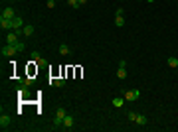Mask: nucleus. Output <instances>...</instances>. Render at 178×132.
Returning a JSON list of instances; mask_svg holds the SVG:
<instances>
[{"label":"nucleus","instance_id":"obj_1","mask_svg":"<svg viewBox=\"0 0 178 132\" xmlns=\"http://www.w3.org/2000/svg\"><path fill=\"white\" fill-rule=\"evenodd\" d=\"M66 114H67V112H66V109H63V107H59V109L56 110V116H54V126H56V128H61Z\"/></svg>","mask_w":178,"mask_h":132},{"label":"nucleus","instance_id":"obj_2","mask_svg":"<svg viewBox=\"0 0 178 132\" xmlns=\"http://www.w3.org/2000/svg\"><path fill=\"white\" fill-rule=\"evenodd\" d=\"M16 53H18L16 44H6L2 47V57H12V55H16Z\"/></svg>","mask_w":178,"mask_h":132},{"label":"nucleus","instance_id":"obj_3","mask_svg":"<svg viewBox=\"0 0 178 132\" xmlns=\"http://www.w3.org/2000/svg\"><path fill=\"white\" fill-rule=\"evenodd\" d=\"M123 95H125V101L135 103V101H139V97H141V91H139V89H133V91H125Z\"/></svg>","mask_w":178,"mask_h":132},{"label":"nucleus","instance_id":"obj_4","mask_svg":"<svg viewBox=\"0 0 178 132\" xmlns=\"http://www.w3.org/2000/svg\"><path fill=\"white\" fill-rule=\"evenodd\" d=\"M73 124H75V118H73L71 114H66V118H63V124H61V128H63V130H71V128H73Z\"/></svg>","mask_w":178,"mask_h":132},{"label":"nucleus","instance_id":"obj_5","mask_svg":"<svg viewBox=\"0 0 178 132\" xmlns=\"http://www.w3.org/2000/svg\"><path fill=\"white\" fill-rule=\"evenodd\" d=\"M2 18H8V20H12V18H16V10H14L12 6H6V8L2 10Z\"/></svg>","mask_w":178,"mask_h":132},{"label":"nucleus","instance_id":"obj_6","mask_svg":"<svg viewBox=\"0 0 178 132\" xmlns=\"http://www.w3.org/2000/svg\"><path fill=\"white\" fill-rule=\"evenodd\" d=\"M22 28H24L22 16H16V18H12V30H22Z\"/></svg>","mask_w":178,"mask_h":132},{"label":"nucleus","instance_id":"obj_7","mask_svg":"<svg viewBox=\"0 0 178 132\" xmlns=\"http://www.w3.org/2000/svg\"><path fill=\"white\" fill-rule=\"evenodd\" d=\"M16 93H18L20 97H28V95H30V91H28V85L20 83V85H18V89H16Z\"/></svg>","mask_w":178,"mask_h":132},{"label":"nucleus","instance_id":"obj_8","mask_svg":"<svg viewBox=\"0 0 178 132\" xmlns=\"http://www.w3.org/2000/svg\"><path fill=\"white\" fill-rule=\"evenodd\" d=\"M8 124H10V116H8V114H2V116H0V128H2V130H6V128H8Z\"/></svg>","mask_w":178,"mask_h":132},{"label":"nucleus","instance_id":"obj_9","mask_svg":"<svg viewBox=\"0 0 178 132\" xmlns=\"http://www.w3.org/2000/svg\"><path fill=\"white\" fill-rule=\"evenodd\" d=\"M0 28H2V30H12V20H8V18H0Z\"/></svg>","mask_w":178,"mask_h":132},{"label":"nucleus","instance_id":"obj_10","mask_svg":"<svg viewBox=\"0 0 178 132\" xmlns=\"http://www.w3.org/2000/svg\"><path fill=\"white\" fill-rule=\"evenodd\" d=\"M50 85H52V87H63V85H66V79H61V77L50 79Z\"/></svg>","mask_w":178,"mask_h":132},{"label":"nucleus","instance_id":"obj_11","mask_svg":"<svg viewBox=\"0 0 178 132\" xmlns=\"http://www.w3.org/2000/svg\"><path fill=\"white\" fill-rule=\"evenodd\" d=\"M22 34L26 36V38H30V36L34 34V26H32V24H26V26L22 28Z\"/></svg>","mask_w":178,"mask_h":132},{"label":"nucleus","instance_id":"obj_12","mask_svg":"<svg viewBox=\"0 0 178 132\" xmlns=\"http://www.w3.org/2000/svg\"><path fill=\"white\" fill-rule=\"evenodd\" d=\"M111 103H113V107H115V109H119V107H123V105H125V97H115Z\"/></svg>","mask_w":178,"mask_h":132},{"label":"nucleus","instance_id":"obj_13","mask_svg":"<svg viewBox=\"0 0 178 132\" xmlns=\"http://www.w3.org/2000/svg\"><path fill=\"white\" fill-rule=\"evenodd\" d=\"M115 26H117V28H123V26H125V18H123V14H117V16H115Z\"/></svg>","mask_w":178,"mask_h":132},{"label":"nucleus","instance_id":"obj_14","mask_svg":"<svg viewBox=\"0 0 178 132\" xmlns=\"http://www.w3.org/2000/svg\"><path fill=\"white\" fill-rule=\"evenodd\" d=\"M59 53L61 55H71V47H67V44L59 45Z\"/></svg>","mask_w":178,"mask_h":132},{"label":"nucleus","instance_id":"obj_15","mask_svg":"<svg viewBox=\"0 0 178 132\" xmlns=\"http://www.w3.org/2000/svg\"><path fill=\"white\" fill-rule=\"evenodd\" d=\"M135 122L141 124V126H145V124H146V116H145V114H137V120H135Z\"/></svg>","mask_w":178,"mask_h":132},{"label":"nucleus","instance_id":"obj_16","mask_svg":"<svg viewBox=\"0 0 178 132\" xmlns=\"http://www.w3.org/2000/svg\"><path fill=\"white\" fill-rule=\"evenodd\" d=\"M117 77H119V79H125V77H127V67H119V71H117Z\"/></svg>","mask_w":178,"mask_h":132},{"label":"nucleus","instance_id":"obj_17","mask_svg":"<svg viewBox=\"0 0 178 132\" xmlns=\"http://www.w3.org/2000/svg\"><path fill=\"white\" fill-rule=\"evenodd\" d=\"M30 59H32V61H36V63H38V61L42 59V55H40V51H32V55H30Z\"/></svg>","mask_w":178,"mask_h":132},{"label":"nucleus","instance_id":"obj_18","mask_svg":"<svg viewBox=\"0 0 178 132\" xmlns=\"http://www.w3.org/2000/svg\"><path fill=\"white\" fill-rule=\"evenodd\" d=\"M168 65L172 67V69H174V67H178V59H176V57H168Z\"/></svg>","mask_w":178,"mask_h":132},{"label":"nucleus","instance_id":"obj_19","mask_svg":"<svg viewBox=\"0 0 178 132\" xmlns=\"http://www.w3.org/2000/svg\"><path fill=\"white\" fill-rule=\"evenodd\" d=\"M67 4L71 6V8H79L81 4H79V0H67Z\"/></svg>","mask_w":178,"mask_h":132},{"label":"nucleus","instance_id":"obj_20","mask_svg":"<svg viewBox=\"0 0 178 132\" xmlns=\"http://www.w3.org/2000/svg\"><path fill=\"white\" fill-rule=\"evenodd\" d=\"M127 116H129V120H131V122H135V120H137V112H133V110H131V112H129Z\"/></svg>","mask_w":178,"mask_h":132},{"label":"nucleus","instance_id":"obj_21","mask_svg":"<svg viewBox=\"0 0 178 132\" xmlns=\"http://www.w3.org/2000/svg\"><path fill=\"white\" fill-rule=\"evenodd\" d=\"M32 81H34V79H28V77H26V79H22L20 83H24V85H28V87H30V85H32Z\"/></svg>","mask_w":178,"mask_h":132},{"label":"nucleus","instance_id":"obj_22","mask_svg":"<svg viewBox=\"0 0 178 132\" xmlns=\"http://www.w3.org/2000/svg\"><path fill=\"white\" fill-rule=\"evenodd\" d=\"M16 47H18V51H24V47H26V45H24V42H18Z\"/></svg>","mask_w":178,"mask_h":132},{"label":"nucleus","instance_id":"obj_23","mask_svg":"<svg viewBox=\"0 0 178 132\" xmlns=\"http://www.w3.org/2000/svg\"><path fill=\"white\" fill-rule=\"evenodd\" d=\"M48 8H56V0H48Z\"/></svg>","mask_w":178,"mask_h":132},{"label":"nucleus","instance_id":"obj_24","mask_svg":"<svg viewBox=\"0 0 178 132\" xmlns=\"http://www.w3.org/2000/svg\"><path fill=\"white\" fill-rule=\"evenodd\" d=\"M87 2H89V0H79V4H81V6H85Z\"/></svg>","mask_w":178,"mask_h":132},{"label":"nucleus","instance_id":"obj_25","mask_svg":"<svg viewBox=\"0 0 178 132\" xmlns=\"http://www.w3.org/2000/svg\"><path fill=\"white\" fill-rule=\"evenodd\" d=\"M146 2H148V4H152V2H155V0H146Z\"/></svg>","mask_w":178,"mask_h":132}]
</instances>
